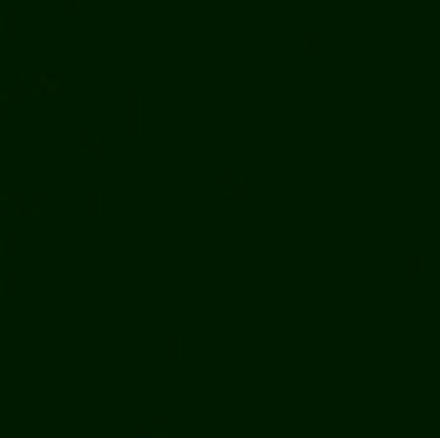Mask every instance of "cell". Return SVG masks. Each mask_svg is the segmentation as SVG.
I'll use <instances>...</instances> for the list:
<instances>
[{"instance_id": "2", "label": "cell", "mask_w": 440, "mask_h": 438, "mask_svg": "<svg viewBox=\"0 0 440 438\" xmlns=\"http://www.w3.org/2000/svg\"><path fill=\"white\" fill-rule=\"evenodd\" d=\"M76 150H79V155H81V157H86V160H89V157H94V155L99 152V147H96V145H94L89 137H84V140L76 145Z\"/></svg>"}, {"instance_id": "11", "label": "cell", "mask_w": 440, "mask_h": 438, "mask_svg": "<svg viewBox=\"0 0 440 438\" xmlns=\"http://www.w3.org/2000/svg\"><path fill=\"white\" fill-rule=\"evenodd\" d=\"M8 112L15 117V114H20V112H23V104H10V109H8Z\"/></svg>"}, {"instance_id": "4", "label": "cell", "mask_w": 440, "mask_h": 438, "mask_svg": "<svg viewBox=\"0 0 440 438\" xmlns=\"http://www.w3.org/2000/svg\"><path fill=\"white\" fill-rule=\"evenodd\" d=\"M13 243H15V246H13V256H20V253H23V235L15 233V235H13Z\"/></svg>"}, {"instance_id": "7", "label": "cell", "mask_w": 440, "mask_h": 438, "mask_svg": "<svg viewBox=\"0 0 440 438\" xmlns=\"http://www.w3.org/2000/svg\"><path fill=\"white\" fill-rule=\"evenodd\" d=\"M175 345H177V347H175V355L182 357V355H185V342H182V334H180V332L175 334Z\"/></svg>"}, {"instance_id": "10", "label": "cell", "mask_w": 440, "mask_h": 438, "mask_svg": "<svg viewBox=\"0 0 440 438\" xmlns=\"http://www.w3.org/2000/svg\"><path fill=\"white\" fill-rule=\"evenodd\" d=\"M139 426L142 428H152L155 426V418L152 416H139Z\"/></svg>"}, {"instance_id": "9", "label": "cell", "mask_w": 440, "mask_h": 438, "mask_svg": "<svg viewBox=\"0 0 440 438\" xmlns=\"http://www.w3.org/2000/svg\"><path fill=\"white\" fill-rule=\"evenodd\" d=\"M230 178H233V183H235L238 188H245V183H248V178H245L243 173H233Z\"/></svg>"}, {"instance_id": "1", "label": "cell", "mask_w": 440, "mask_h": 438, "mask_svg": "<svg viewBox=\"0 0 440 438\" xmlns=\"http://www.w3.org/2000/svg\"><path fill=\"white\" fill-rule=\"evenodd\" d=\"M238 190H240V188H238V185L233 183V178H230V175L220 180V185H218V193H220V195H223V198H233V195H235Z\"/></svg>"}, {"instance_id": "3", "label": "cell", "mask_w": 440, "mask_h": 438, "mask_svg": "<svg viewBox=\"0 0 440 438\" xmlns=\"http://www.w3.org/2000/svg\"><path fill=\"white\" fill-rule=\"evenodd\" d=\"M91 200H94V213L99 216L104 211V195L101 193H91Z\"/></svg>"}, {"instance_id": "5", "label": "cell", "mask_w": 440, "mask_h": 438, "mask_svg": "<svg viewBox=\"0 0 440 438\" xmlns=\"http://www.w3.org/2000/svg\"><path fill=\"white\" fill-rule=\"evenodd\" d=\"M86 137H89V140H91V142H94V145H96V147H101V145H104V142H106V137H104V134H101V132H89V134H86Z\"/></svg>"}, {"instance_id": "8", "label": "cell", "mask_w": 440, "mask_h": 438, "mask_svg": "<svg viewBox=\"0 0 440 438\" xmlns=\"http://www.w3.org/2000/svg\"><path fill=\"white\" fill-rule=\"evenodd\" d=\"M28 216H33V218H41V216H43V206H41V203H33V206H28Z\"/></svg>"}, {"instance_id": "6", "label": "cell", "mask_w": 440, "mask_h": 438, "mask_svg": "<svg viewBox=\"0 0 440 438\" xmlns=\"http://www.w3.org/2000/svg\"><path fill=\"white\" fill-rule=\"evenodd\" d=\"M13 294H15V296L23 294V279H20L18 274H13Z\"/></svg>"}]
</instances>
